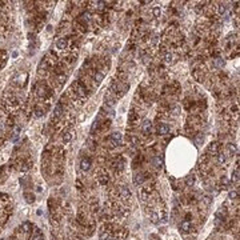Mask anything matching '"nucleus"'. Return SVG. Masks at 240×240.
I'll return each instance as SVG.
<instances>
[{
	"label": "nucleus",
	"instance_id": "nucleus-1",
	"mask_svg": "<svg viewBox=\"0 0 240 240\" xmlns=\"http://www.w3.org/2000/svg\"><path fill=\"white\" fill-rule=\"evenodd\" d=\"M156 132H157L159 135H167V133L169 132V125L165 124V123H160V124L157 125V128H156Z\"/></svg>",
	"mask_w": 240,
	"mask_h": 240
},
{
	"label": "nucleus",
	"instance_id": "nucleus-2",
	"mask_svg": "<svg viewBox=\"0 0 240 240\" xmlns=\"http://www.w3.org/2000/svg\"><path fill=\"white\" fill-rule=\"evenodd\" d=\"M121 139H123V136H121L120 132H112L111 133V141L113 144H120L121 143Z\"/></svg>",
	"mask_w": 240,
	"mask_h": 240
},
{
	"label": "nucleus",
	"instance_id": "nucleus-3",
	"mask_svg": "<svg viewBox=\"0 0 240 240\" xmlns=\"http://www.w3.org/2000/svg\"><path fill=\"white\" fill-rule=\"evenodd\" d=\"M191 228H192V225H191V223H189L188 220L181 221V224H180V231H181L183 233H188V232L191 231Z\"/></svg>",
	"mask_w": 240,
	"mask_h": 240
},
{
	"label": "nucleus",
	"instance_id": "nucleus-4",
	"mask_svg": "<svg viewBox=\"0 0 240 240\" xmlns=\"http://www.w3.org/2000/svg\"><path fill=\"white\" fill-rule=\"evenodd\" d=\"M143 181H144V174H141V172L135 174V176H133V184H135V186L143 184Z\"/></svg>",
	"mask_w": 240,
	"mask_h": 240
},
{
	"label": "nucleus",
	"instance_id": "nucleus-5",
	"mask_svg": "<svg viewBox=\"0 0 240 240\" xmlns=\"http://www.w3.org/2000/svg\"><path fill=\"white\" fill-rule=\"evenodd\" d=\"M120 195H121V198H123V199H128V198H131V189H130L127 186H123V187L120 188Z\"/></svg>",
	"mask_w": 240,
	"mask_h": 240
},
{
	"label": "nucleus",
	"instance_id": "nucleus-6",
	"mask_svg": "<svg viewBox=\"0 0 240 240\" xmlns=\"http://www.w3.org/2000/svg\"><path fill=\"white\" fill-rule=\"evenodd\" d=\"M151 162H152V165L155 168H162V165H163V160L160 156H153Z\"/></svg>",
	"mask_w": 240,
	"mask_h": 240
},
{
	"label": "nucleus",
	"instance_id": "nucleus-7",
	"mask_svg": "<svg viewBox=\"0 0 240 240\" xmlns=\"http://www.w3.org/2000/svg\"><path fill=\"white\" fill-rule=\"evenodd\" d=\"M80 168H82L83 171H89V168H91V160L88 157L83 159L82 163H80Z\"/></svg>",
	"mask_w": 240,
	"mask_h": 240
},
{
	"label": "nucleus",
	"instance_id": "nucleus-8",
	"mask_svg": "<svg viewBox=\"0 0 240 240\" xmlns=\"http://www.w3.org/2000/svg\"><path fill=\"white\" fill-rule=\"evenodd\" d=\"M151 127H152V123H151L150 120H144L143 124H141V130H143L144 133L150 132V131H151Z\"/></svg>",
	"mask_w": 240,
	"mask_h": 240
},
{
	"label": "nucleus",
	"instance_id": "nucleus-9",
	"mask_svg": "<svg viewBox=\"0 0 240 240\" xmlns=\"http://www.w3.org/2000/svg\"><path fill=\"white\" fill-rule=\"evenodd\" d=\"M56 47L59 50H64L67 47V39L65 38H60L58 41H56Z\"/></svg>",
	"mask_w": 240,
	"mask_h": 240
},
{
	"label": "nucleus",
	"instance_id": "nucleus-10",
	"mask_svg": "<svg viewBox=\"0 0 240 240\" xmlns=\"http://www.w3.org/2000/svg\"><path fill=\"white\" fill-rule=\"evenodd\" d=\"M224 64H225L224 59L218 58V59H215V60H213V67H216V68H223V67H224Z\"/></svg>",
	"mask_w": 240,
	"mask_h": 240
},
{
	"label": "nucleus",
	"instance_id": "nucleus-11",
	"mask_svg": "<svg viewBox=\"0 0 240 240\" xmlns=\"http://www.w3.org/2000/svg\"><path fill=\"white\" fill-rule=\"evenodd\" d=\"M24 198H26V201L29 203V204L35 201V195H33V193H31V192H26V193H24Z\"/></svg>",
	"mask_w": 240,
	"mask_h": 240
},
{
	"label": "nucleus",
	"instance_id": "nucleus-12",
	"mask_svg": "<svg viewBox=\"0 0 240 240\" xmlns=\"http://www.w3.org/2000/svg\"><path fill=\"white\" fill-rule=\"evenodd\" d=\"M219 14L227 16V14H228V5H227V4H223V3H221V4L219 5Z\"/></svg>",
	"mask_w": 240,
	"mask_h": 240
},
{
	"label": "nucleus",
	"instance_id": "nucleus-13",
	"mask_svg": "<svg viewBox=\"0 0 240 240\" xmlns=\"http://www.w3.org/2000/svg\"><path fill=\"white\" fill-rule=\"evenodd\" d=\"M186 184H187L188 187H192L193 184H195V176H193V175L187 176V179H186Z\"/></svg>",
	"mask_w": 240,
	"mask_h": 240
},
{
	"label": "nucleus",
	"instance_id": "nucleus-14",
	"mask_svg": "<svg viewBox=\"0 0 240 240\" xmlns=\"http://www.w3.org/2000/svg\"><path fill=\"white\" fill-rule=\"evenodd\" d=\"M208 150H210L211 152H213V153H218V152H219V144H218V143H211Z\"/></svg>",
	"mask_w": 240,
	"mask_h": 240
},
{
	"label": "nucleus",
	"instance_id": "nucleus-15",
	"mask_svg": "<svg viewBox=\"0 0 240 240\" xmlns=\"http://www.w3.org/2000/svg\"><path fill=\"white\" fill-rule=\"evenodd\" d=\"M61 111H63L61 106H60V104H58V106L55 107V109H53V116H55V118L60 116V115H61Z\"/></svg>",
	"mask_w": 240,
	"mask_h": 240
},
{
	"label": "nucleus",
	"instance_id": "nucleus-16",
	"mask_svg": "<svg viewBox=\"0 0 240 240\" xmlns=\"http://www.w3.org/2000/svg\"><path fill=\"white\" fill-rule=\"evenodd\" d=\"M71 139H72V133H71V132H64V133H63V141H64V143L71 141Z\"/></svg>",
	"mask_w": 240,
	"mask_h": 240
},
{
	"label": "nucleus",
	"instance_id": "nucleus-17",
	"mask_svg": "<svg viewBox=\"0 0 240 240\" xmlns=\"http://www.w3.org/2000/svg\"><path fill=\"white\" fill-rule=\"evenodd\" d=\"M203 141H204V136H203V135H200V133H199V135H196V136H195V143H196L198 145H201V144H203Z\"/></svg>",
	"mask_w": 240,
	"mask_h": 240
},
{
	"label": "nucleus",
	"instance_id": "nucleus-18",
	"mask_svg": "<svg viewBox=\"0 0 240 240\" xmlns=\"http://www.w3.org/2000/svg\"><path fill=\"white\" fill-rule=\"evenodd\" d=\"M237 196H239V192L237 191H231L230 193H228V198H230V200H237Z\"/></svg>",
	"mask_w": 240,
	"mask_h": 240
},
{
	"label": "nucleus",
	"instance_id": "nucleus-19",
	"mask_svg": "<svg viewBox=\"0 0 240 240\" xmlns=\"http://www.w3.org/2000/svg\"><path fill=\"white\" fill-rule=\"evenodd\" d=\"M32 240H43V235L40 233V231L36 228V231H35V235L32 236Z\"/></svg>",
	"mask_w": 240,
	"mask_h": 240
},
{
	"label": "nucleus",
	"instance_id": "nucleus-20",
	"mask_svg": "<svg viewBox=\"0 0 240 240\" xmlns=\"http://www.w3.org/2000/svg\"><path fill=\"white\" fill-rule=\"evenodd\" d=\"M218 160H219V163H225L227 156H225L223 152H218Z\"/></svg>",
	"mask_w": 240,
	"mask_h": 240
},
{
	"label": "nucleus",
	"instance_id": "nucleus-21",
	"mask_svg": "<svg viewBox=\"0 0 240 240\" xmlns=\"http://www.w3.org/2000/svg\"><path fill=\"white\" fill-rule=\"evenodd\" d=\"M31 230H32V225H31V223H24L23 224V231L24 232H31Z\"/></svg>",
	"mask_w": 240,
	"mask_h": 240
},
{
	"label": "nucleus",
	"instance_id": "nucleus-22",
	"mask_svg": "<svg viewBox=\"0 0 240 240\" xmlns=\"http://www.w3.org/2000/svg\"><path fill=\"white\" fill-rule=\"evenodd\" d=\"M232 181L235 183H237L239 181V168H236L235 171H233V174H232Z\"/></svg>",
	"mask_w": 240,
	"mask_h": 240
},
{
	"label": "nucleus",
	"instance_id": "nucleus-23",
	"mask_svg": "<svg viewBox=\"0 0 240 240\" xmlns=\"http://www.w3.org/2000/svg\"><path fill=\"white\" fill-rule=\"evenodd\" d=\"M228 148H230V151H231L232 153H237V147H236V144L230 143V144H228Z\"/></svg>",
	"mask_w": 240,
	"mask_h": 240
},
{
	"label": "nucleus",
	"instance_id": "nucleus-24",
	"mask_svg": "<svg viewBox=\"0 0 240 240\" xmlns=\"http://www.w3.org/2000/svg\"><path fill=\"white\" fill-rule=\"evenodd\" d=\"M221 186H223L224 188H228V187H230V180H228V177L224 176V177L221 179Z\"/></svg>",
	"mask_w": 240,
	"mask_h": 240
},
{
	"label": "nucleus",
	"instance_id": "nucleus-25",
	"mask_svg": "<svg viewBox=\"0 0 240 240\" xmlns=\"http://www.w3.org/2000/svg\"><path fill=\"white\" fill-rule=\"evenodd\" d=\"M151 220H152V223H159V215L152 212L151 213Z\"/></svg>",
	"mask_w": 240,
	"mask_h": 240
},
{
	"label": "nucleus",
	"instance_id": "nucleus-26",
	"mask_svg": "<svg viewBox=\"0 0 240 240\" xmlns=\"http://www.w3.org/2000/svg\"><path fill=\"white\" fill-rule=\"evenodd\" d=\"M164 60L167 63H171V60H172V55H171V53H165L164 55Z\"/></svg>",
	"mask_w": 240,
	"mask_h": 240
},
{
	"label": "nucleus",
	"instance_id": "nucleus-27",
	"mask_svg": "<svg viewBox=\"0 0 240 240\" xmlns=\"http://www.w3.org/2000/svg\"><path fill=\"white\" fill-rule=\"evenodd\" d=\"M101 79H103V73L96 72V73H95V80H96V82H101Z\"/></svg>",
	"mask_w": 240,
	"mask_h": 240
},
{
	"label": "nucleus",
	"instance_id": "nucleus-28",
	"mask_svg": "<svg viewBox=\"0 0 240 240\" xmlns=\"http://www.w3.org/2000/svg\"><path fill=\"white\" fill-rule=\"evenodd\" d=\"M104 4H106L104 2H97L96 3V8L97 9H103V8H104Z\"/></svg>",
	"mask_w": 240,
	"mask_h": 240
},
{
	"label": "nucleus",
	"instance_id": "nucleus-29",
	"mask_svg": "<svg viewBox=\"0 0 240 240\" xmlns=\"http://www.w3.org/2000/svg\"><path fill=\"white\" fill-rule=\"evenodd\" d=\"M203 200L205 201V204H210V203H211V198H210V196H204Z\"/></svg>",
	"mask_w": 240,
	"mask_h": 240
},
{
	"label": "nucleus",
	"instance_id": "nucleus-30",
	"mask_svg": "<svg viewBox=\"0 0 240 240\" xmlns=\"http://www.w3.org/2000/svg\"><path fill=\"white\" fill-rule=\"evenodd\" d=\"M153 14H155V16H159L160 15V8H155L153 9Z\"/></svg>",
	"mask_w": 240,
	"mask_h": 240
},
{
	"label": "nucleus",
	"instance_id": "nucleus-31",
	"mask_svg": "<svg viewBox=\"0 0 240 240\" xmlns=\"http://www.w3.org/2000/svg\"><path fill=\"white\" fill-rule=\"evenodd\" d=\"M59 82H60V83H63V82H65V76H63V75H60V76H59Z\"/></svg>",
	"mask_w": 240,
	"mask_h": 240
}]
</instances>
